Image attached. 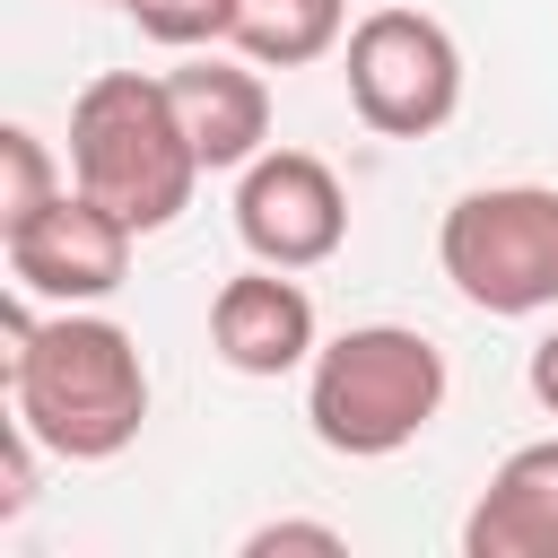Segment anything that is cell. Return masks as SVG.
I'll use <instances>...</instances> for the list:
<instances>
[{
  "instance_id": "9",
  "label": "cell",
  "mask_w": 558,
  "mask_h": 558,
  "mask_svg": "<svg viewBox=\"0 0 558 558\" xmlns=\"http://www.w3.org/2000/svg\"><path fill=\"white\" fill-rule=\"evenodd\" d=\"M462 558H558V436L514 445L462 514Z\"/></svg>"
},
{
  "instance_id": "13",
  "label": "cell",
  "mask_w": 558,
  "mask_h": 558,
  "mask_svg": "<svg viewBox=\"0 0 558 558\" xmlns=\"http://www.w3.org/2000/svg\"><path fill=\"white\" fill-rule=\"evenodd\" d=\"M122 17H140V35L166 52H201V44L235 35V0H131Z\"/></svg>"
},
{
  "instance_id": "7",
  "label": "cell",
  "mask_w": 558,
  "mask_h": 558,
  "mask_svg": "<svg viewBox=\"0 0 558 558\" xmlns=\"http://www.w3.org/2000/svg\"><path fill=\"white\" fill-rule=\"evenodd\" d=\"M131 218H113L96 192H61L52 209H35L26 227L0 235V262H9V288H26L35 305H96L131 279Z\"/></svg>"
},
{
  "instance_id": "2",
  "label": "cell",
  "mask_w": 558,
  "mask_h": 558,
  "mask_svg": "<svg viewBox=\"0 0 558 558\" xmlns=\"http://www.w3.org/2000/svg\"><path fill=\"white\" fill-rule=\"evenodd\" d=\"M201 148L174 113V87L166 78H140V70H96L70 105V183L96 192L113 218H131L140 235L174 227L201 192Z\"/></svg>"
},
{
  "instance_id": "10",
  "label": "cell",
  "mask_w": 558,
  "mask_h": 558,
  "mask_svg": "<svg viewBox=\"0 0 558 558\" xmlns=\"http://www.w3.org/2000/svg\"><path fill=\"white\" fill-rule=\"evenodd\" d=\"M166 87H174V113H183V131H192V148H201V166L209 174H244L262 148H270V87H262V61L244 70V61H183V70H166Z\"/></svg>"
},
{
  "instance_id": "17",
  "label": "cell",
  "mask_w": 558,
  "mask_h": 558,
  "mask_svg": "<svg viewBox=\"0 0 558 558\" xmlns=\"http://www.w3.org/2000/svg\"><path fill=\"white\" fill-rule=\"evenodd\" d=\"M105 9H131V0H105Z\"/></svg>"
},
{
  "instance_id": "11",
  "label": "cell",
  "mask_w": 558,
  "mask_h": 558,
  "mask_svg": "<svg viewBox=\"0 0 558 558\" xmlns=\"http://www.w3.org/2000/svg\"><path fill=\"white\" fill-rule=\"evenodd\" d=\"M227 44L262 70H305V61L349 44V0H235Z\"/></svg>"
},
{
  "instance_id": "3",
  "label": "cell",
  "mask_w": 558,
  "mask_h": 558,
  "mask_svg": "<svg viewBox=\"0 0 558 558\" xmlns=\"http://www.w3.org/2000/svg\"><path fill=\"white\" fill-rule=\"evenodd\" d=\"M445 410V349L410 323H357L340 340L314 349L305 366V418L314 445L349 453V462H384L401 445H418Z\"/></svg>"
},
{
  "instance_id": "16",
  "label": "cell",
  "mask_w": 558,
  "mask_h": 558,
  "mask_svg": "<svg viewBox=\"0 0 558 558\" xmlns=\"http://www.w3.org/2000/svg\"><path fill=\"white\" fill-rule=\"evenodd\" d=\"M523 384H532V401H541V410L558 418V323H549V331L532 340V357H523Z\"/></svg>"
},
{
  "instance_id": "4",
  "label": "cell",
  "mask_w": 558,
  "mask_h": 558,
  "mask_svg": "<svg viewBox=\"0 0 558 558\" xmlns=\"http://www.w3.org/2000/svg\"><path fill=\"white\" fill-rule=\"evenodd\" d=\"M436 262L480 314H558V192L549 183H480L445 209Z\"/></svg>"
},
{
  "instance_id": "6",
  "label": "cell",
  "mask_w": 558,
  "mask_h": 558,
  "mask_svg": "<svg viewBox=\"0 0 558 558\" xmlns=\"http://www.w3.org/2000/svg\"><path fill=\"white\" fill-rule=\"evenodd\" d=\"M235 235L270 270H314L349 244V192L314 148H262L235 174Z\"/></svg>"
},
{
  "instance_id": "5",
  "label": "cell",
  "mask_w": 558,
  "mask_h": 558,
  "mask_svg": "<svg viewBox=\"0 0 558 558\" xmlns=\"http://www.w3.org/2000/svg\"><path fill=\"white\" fill-rule=\"evenodd\" d=\"M340 78L366 131L427 140L462 113V44L427 9H366L340 44Z\"/></svg>"
},
{
  "instance_id": "8",
  "label": "cell",
  "mask_w": 558,
  "mask_h": 558,
  "mask_svg": "<svg viewBox=\"0 0 558 558\" xmlns=\"http://www.w3.org/2000/svg\"><path fill=\"white\" fill-rule=\"evenodd\" d=\"M209 349L235 375H296V366H314V349H323L314 296L288 270L253 262V270L218 279V296H209Z\"/></svg>"
},
{
  "instance_id": "15",
  "label": "cell",
  "mask_w": 558,
  "mask_h": 558,
  "mask_svg": "<svg viewBox=\"0 0 558 558\" xmlns=\"http://www.w3.org/2000/svg\"><path fill=\"white\" fill-rule=\"evenodd\" d=\"M279 549H314V558H340L349 541H340L331 523H262V532H244V558H279Z\"/></svg>"
},
{
  "instance_id": "14",
  "label": "cell",
  "mask_w": 558,
  "mask_h": 558,
  "mask_svg": "<svg viewBox=\"0 0 558 558\" xmlns=\"http://www.w3.org/2000/svg\"><path fill=\"white\" fill-rule=\"evenodd\" d=\"M35 453H44V445H35V436L9 418V445H0V523L35 506Z\"/></svg>"
},
{
  "instance_id": "12",
  "label": "cell",
  "mask_w": 558,
  "mask_h": 558,
  "mask_svg": "<svg viewBox=\"0 0 558 558\" xmlns=\"http://www.w3.org/2000/svg\"><path fill=\"white\" fill-rule=\"evenodd\" d=\"M61 201V174H52V148L26 131V122H9L0 131V235L9 227H26L35 209H52Z\"/></svg>"
},
{
  "instance_id": "1",
  "label": "cell",
  "mask_w": 558,
  "mask_h": 558,
  "mask_svg": "<svg viewBox=\"0 0 558 558\" xmlns=\"http://www.w3.org/2000/svg\"><path fill=\"white\" fill-rule=\"evenodd\" d=\"M0 375H9V418L61 453V462H113L148 427V366L140 340L105 314L61 305L35 323V296L9 288L0 305Z\"/></svg>"
}]
</instances>
